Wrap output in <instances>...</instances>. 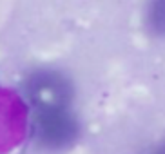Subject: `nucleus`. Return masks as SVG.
<instances>
[{
    "mask_svg": "<svg viewBox=\"0 0 165 154\" xmlns=\"http://www.w3.org/2000/svg\"><path fill=\"white\" fill-rule=\"evenodd\" d=\"M29 107L15 89L0 85V154H11L27 138Z\"/></svg>",
    "mask_w": 165,
    "mask_h": 154,
    "instance_id": "1",
    "label": "nucleus"
}]
</instances>
